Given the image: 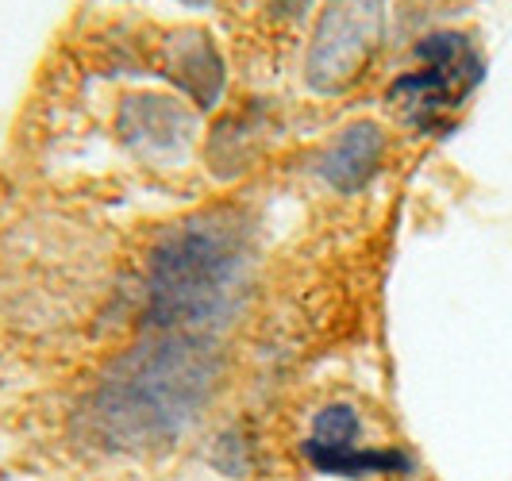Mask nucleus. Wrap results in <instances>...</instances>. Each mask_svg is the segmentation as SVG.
I'll return each mask as SVG.
<instances>
[{
  "label": "nucleus",
  "mask_w": 512,
  "mask_h": 481,
  "mask_svg": "<svg viewBox=\"0 0 512 481\" xmlns=\"http://www.w3.org/2000/svg\"><path fill=\"white\" fill-rule=\"evenodd\" d=\"M486 74L478 47L462 31H436L416 43V66L389 85V104L420 131H439Z\"/></svg>",
  "instance_id": "nucleus-1"
},
{
  "label": "nucleus",
  "mask_w": 512,
  "mask_h": 481,
  "mask_svg": "<svg viewBox=\"0 0 512 481\" xmlns=\"http://www.w3.org/2000/svg\"><path fill=\"white\" fill-rule=\"evenodd\" d=\"M154 304L170 324L208 320L220 301H228L239 278V251L224 231H189L174 239L154 266Z\"/></svg>",
  "instance_id": "nucleus-2"
},
{
  "label": "nucleus",
  "mask_w": 512,
  "mask_h": 481,
  "mask_svg": "<svg viewBox=\"0 0 512 481\" xmlns=\"http://www.w3.org/2000/svg\"><path fill=\"white\" fill-rule=\"evenodd\" d=\"M385 35V0H328L316 16L305 77L316 93H343L370 66Z\"/></svg>",
  "instance_id": "nucleus-3"
},
{
  "label": "nucleus",
  "mask_w": 512,
  "mask_h": 481,
  "mask_svg": "<svg viewBox=\"0 0 512 481\" xmlns=\"http://www.w3.org/2000/svg\"><path fill=\"white\" fill-rule=\"evenodd\" d=\"M385 154V135L374 124H355L347 131H339L328 151L320 158V174L324 181H332L335 189L351 193L378 174Z\"/></svg>",
  "instance_id": "nucleus-4"
}]
</instances>
